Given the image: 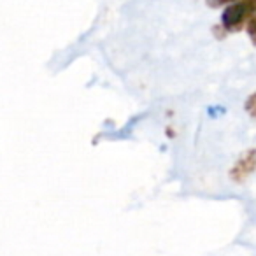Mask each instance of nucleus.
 Wrapping results in <instances>:
<instances>
[{
  "label": "nucleus",
  "mask_w": 256,
  "mask_h": 256,
  "mask_svg": "<svg viewBox=\"0 0 256 256\" xmlns=\"http://www.w3.org/2000/svg\"><path fill=\"white\" fill-rule=\"evenodd\" d=\"M256 16V0H235L221 14V26L226 32H238Z\"/></svg>",
  "instance_id": "f257e3e1"
},
{
  "label": "nucleus",
  "mask_w": 256,
  "mask_h": 256,
  "mask_svg": "<svg viewBox=\"0 0 256 256\" xmlns=\"http://www.w3.org/2000/svg\"><path fill=\"white\" fill-rule=\"evenodd\" d=\"M232 2H235V0H207V4H209L210 8H220V6H224V4H232Z\"/></svg>",
  "instance_id": "39448f33"
},
{
  "label": "nucleus",
  "mask_w": 256,
  "mask_h": 256,
  "mask_svg": "<svg viewBox=\"0 0 256 256\" xmlns=\"http://www.w3.org/2000/svg\"><path fill=\"white\" fill-rule=\"evenodd\" d=\"M256 172V150H248L232 167L230 178L235 182H242Z\"/></svg>",
  "instance_id": "f03ea898"
},
{
  "label": "nucleus",
  "mask_w": 256,
  "mask_h": 256,
  "mask_svg": "<svg viewBox=\"0 0 256 256\" xmlns=\"http://www.w3.org/2000/svg\"><path fill=\"white\" fill-rule=\"evenodd\" d=\"M248 32H249V37H251V40L256 44V16L248 23Z\"/></svg>",
  "instance_id": "20e7f679"
},
{
  "label": "nucleus",
  "mask_w": 256,
  "mask_h": 256,
  "mask_svg": "<svg viewBox=\"0 0 256 256\" xmlns=\"http://www.w3.org/2000/svg\"><path fill=\"white\" fill-rule=\"evenodd\" d=\"M246 110H248L252 118H256V92L246 100Z\"/></svg>",
  "instance_id": "7ed1b4c3"
}]
</instances>
